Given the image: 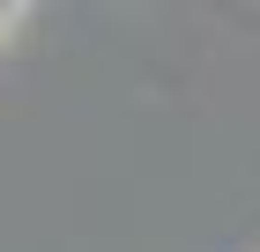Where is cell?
<instances>
[{"instance_id":"cell-1","label":"cell","mask_w":260,"mask_h":252,"mask_svg":"<svg viewBox=\"0 0 260 252\" xmlns=\"http://www.w3.org/2000/svg\"><path fill=\"white\" fill-rule=\"evenodd\" d=\"M0 15H8V8H0Z\"/></svg>"}]
</instances>
